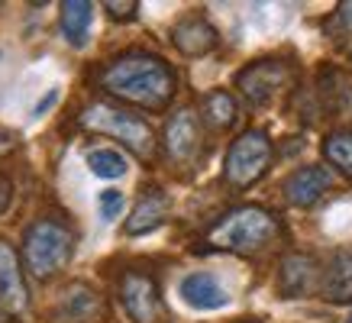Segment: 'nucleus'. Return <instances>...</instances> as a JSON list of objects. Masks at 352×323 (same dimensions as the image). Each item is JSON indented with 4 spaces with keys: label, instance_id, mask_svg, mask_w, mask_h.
Masks as SVG:
<instances>
[{
    "label": "nucleus",
    "instance_id": "23",
    "mask_svg": "<svg viewBox=\"0 0 352 323\" xmlns=\"http://www.w3.org/2000/svg\"><path fill=\"white\" fill-rule=\"evenodd\" d=\"M97 207H100V216H104V220H117L120 210L126 207V197L110 188V191H100V197H97Z\"/></svg>",
    "mask_w": 352,
    "mask_h": 323
},
{
    "label": "nucleus",
    "instance_id": "15",
    "mask_svg": "<svg viewBox=\"0 0 352 323\" xmlns=\"http://www.w3.org/2000/svg\"><path fill=\"white\" fill-rule=\"evenodd\" d=\"M317 285V262L304 252H291L281 258V271H278V291L285 298H304Z\"/></svg>",
    "mask_w": 352,
    "mask_h": 323
},
{
    "label": "nucleus",
    "instance_id": "20",
    "mask_svg": "<svg viewBox=\"0 0 352 323\" xmlns=\"http://www.w3.org/2000/svg\"><path fill=\"white\" fill-rule=\"evenodd\" d=\"M323 155L333 168L352 181V129H336L323 140Z\"/></svg>",
    "mask_w": 352,
    "mask_h": 323
},
{
    "label": "nucleus",
    "instance_id": "12",
    "mask_svg": "<svg viewBox=\"0 0 352 323\" xmlns=\"http://www.w3.org/2000/svg\"><path fill=\"white\" fill-rule=\"evenodd\" d=\"M165 216H168V194L162 191V188H146L126 216V233L129 236L152 233L155 226H162Z\"/></svg>",
    "mask_w": 352,
    "mask_h": 323
},
{
    "label": "nucleus",
    "instance_id": "3",
    "mask_svg": "<svg viewBox=\"0 0 352 323\" xmlns=\"http://www.w3.org/2000/svg\"><path fill=\"white\" fill-rule=\"evenodd\" d=\"M72 256H75V233L55 216L36 220L23 233V262L32 278L45 281L58 275L72 262Z\"/></svg>",
    "mask_w": 352,
    "mask_h": 323
},
{
    "label": "nucleus",
    "instance_id": "19",
    "mask_svg": "<svg viewBox=\"0 0 352 323\" xmlns=\"http://www.w3.org/2000/svg\"><path fill=\"white\" fill-rule=\"evenodd\" d=\"M91 20H94V3H87V0H65L62 3V32L78 49L87 43Z\"/></svg>",
    "mask_w": 352,
    "mask_h": 323
},
{
    "label": "nucleus",
    "instance_id": "24",
    "mask_svg": "<svg viewBox=\"0 0 352 323\" xmlns=\"http://www.w3.org/2000/svg\"><path fill=\"white\" fill-rule=\"evenodd\" d=\"M104 10H107L113 20H133V16H136V10H139V3H136V0H129V3L107 0V3H104Z\"/></svg>",
    "mask_w": 352,
    "mask_h": 323
},
{
    "label": "nucleus",
    "instance_id": "17",
    "mask_svg": "<svg viewBox=\"0 0 352 323\" xmlns=\"http://www.w3.org/2000/svg\"><path fill=\"white\" fill-rule=\"evenodd\" d=\"M320 294L333 304H349L352 301V246L340 249L330 258V265L323 271Z\"/></svg>",
    "mask_w": 352,
    "mask_h": 323
},
{
    "label": "nucleus",
    "instance_id": "13",
    "mask_svg": "<svg viewBox=\"0 0 352 323\" xmlns=\"http://www.w3.org/2000/svg\"><path fill=\"white\" fill-rule=\"evenodd\" d=\"M317 94H320L323 107L330 117L352 120V75L342 68H323L320 81H317Z\"/></svg>",
    "mask_w": 352,
    "mask_h": 323
},
{
    "label": "nucleus",
    "instance_id": "5",
    "mask_svg": "<svg viewBox=\"0 0 352 323\" xmlns=\"http://www.w3.org/2000/svg\"><path fill=\"white\" fill-rule=\"evenodd\" d=\"M272 159H275V149H272V140H268L262 129H245L243 136L230 146L223 159V178L230 188L236 191H245L256 181L265 178V172L272 168Z\"/></svg>",
    "mask_w": 352,
    "mask_h": 323
},
{
    "label": "nucleus",
    "instance_id": "9",
    "mask_svg": "<svg viewBox=\"0 0 352 323\" xmlns=\"http://www.w3.org/2000/svg\"><path fill=\"white\" fill-rule=\"evenodd\" d=\"M30 307V291L23 281V269H20V256L10 243L0 239V311L16 317Z\"/></svg>",
    "mask_w": 352,
    "mask_h": 323
},
{
    "label": "nucleus",
    "instance_id": "18",
    "mask_svg": "<svg viewBox=\"0 0 352 323\" xmlns=\"http://www.w3.org/2000/svg\"><path fill=\"white\" fill-rule=\"evenodd\" d=\"M239 120V107H236V97L230 91H210L201 104V123L210 126L214 133H223V129L236 126Z\"/></svg>",
    "mask_w": 352,
    "mask_h": 323
},
{
    "label": "nucleus",
    "instance_id": "25",
    "mask_svg": "<svg viewBox=\"0 0 352 323\" xmlns=\"http://www.w3.org/2000/svg\"><path fill=\"white\" fill-rule=\"evenodd\" d=\"M10 197H13V184H10V178H3L0 175V214L10 207Z\"/></svg>",
    "mask_w": 352,
    "mask_h": 323
},
{
    "label": "nucleus",
    "instance_id": "27",
    "mask_svg": "<svg viewBox=\"0 0 352 323\" xmlns=\"http://www.w3.org/2000/svg\"><path fill=\"white\" fill-rule=\"evenodd\" d=\"M349 323H352V317H349Z\"/></svg>",
    "mask_w": 352,
    "mask_h": 323
},
{
    "label": "nucleus",
    "instance_id": "26",
    "mask_svg": "<svg viewBox=\"0 0 352 323\" xmlns=\"http://www.w3.org/2000/svg\"><path fill=\"white\" fill-rule=\"evenodd\" d=\"M55 97H58V91H49V94H45L43 100H39V107H36V117H43V110H45V107H52Z\"/></svg>",
    "mask_w": 352,
    "mask_h": 323
},
{
    "label": "nucleus",
    "instance_id": "7",
    "mask_svg": "<svg viewBox=\"0 0 352 323\" xmlns=\"http://www.w3.org/2000/svg\"><path fill=\"white\" fill-rule=\"evenodd\" d=\"M162 146L168 155L171 165H194L201 159L204 149V136H201V120L194 110H178L171 113L162 133Z\"/></svg>",
    "mask_w": 352,
    "mask_h": 323
},
{
    "label": "nucleus",
    "instance_id": "10",
    "mask_svg": "<svg viewBox=\"0 0 352 323\" xmlns=\"http://www.w3.org/2000/svg\"><path fill=\"white\" fill-rule=\"evenodd\" d=\"M100 317H104V298L81 281L62 291V298L52 311L55 323H97Z\"/></svg>",
    "mask_w": 352,
    "mask_h": 323
},
{
    "label": "nucleus",
    "instance_id": "16",
    "mask_svg": "<svg viewBox=\"0 0 352 323\" xmlns=\"http://www.w3.org/2000/svg\"><path fill=\"white\" fill-rule=\"evenodd\" d=\"M182 298L194 311H220L230 304V294L223 291V285L207 271H194L182 281Z\"/></svg>",
    "mask_w": 352,
    "mask_h": 323
},
{
    "label": "nucleus",
    "instance_id": "21",
    "mask_svg": "<svg viewBox=\"0 0 352 323\" xmlns=\"http://www.w3.org/2000/svg\"><path fill=\"white\" fill-rule=\"evenodd\" d=\"M87 165L100 178H120V175H126V159L117 149H91L87 152Z\"/></svg>",
    "mask_w": 352,
    "mask_h": 323
},
{
    "label": "nucleus",
    "instance_id": "1",
    "mask_svg": "<svg viewBox=\"0 0 352 323\" xmlns=\"http://www.w3.org/2000/svg\"><path fill=\"white\" fill-rule=\"evenodd\" d=\"M100 87L110 97L142 110H162L178 91V78L165 58L149 52H126L100 68Z\"/></svg>",
    "mask_w": 352,
    "mask_h": 323
},
{
    "label": "nucleus",
    "instance_id": "6",
    "mask_svg": "<svg viewBox=\"0 0 352 323\" xmlns=\"http://www.w3.org/2000/svg\"><path fill=\"white\" fill-rule=\"evenodd\" d=\"M294 85V65L285 58H262V62L245 65L236 75L239 94L252 104V107H268L275 104L281 94H288Z\"/></svg>",
    "mask_w": 352,
    "mask_h": 323
},
{
    "label": "nucleus",
    "instance_id": "8",
    "mask_svg": "<svg viewBox=\"0 0 352 323\" xmlns=\"http://www.w3.org/2000/svg\"><path fill=\"white\" fill-rule=\"evenodd\" d=\"M120 301L126 307L133 323H155L162 313V294L159 285L146 271L129 269L120 275Z\"/></svg>",
    "mask_w": 352,
    "mask_h": 323
},
{
    "label": "nucleus",
    "instance_id": "11",
    "mask_svg": "<svg viewBox=\"0 0 352 323\" xmlns=\"http://www.w3.org/2000/svg\"><path fill=\"white\" fill-rule=\"evenodd\" d=\"M330 184H333V178L323 165H304V168L288 175L285 197H288V204H294V207H314L323 194L330 191Z\"/></svg>",
    "mask_w": 352,
    "mask_h": 323
},
{
    "label": "nucleus",
    "instance_id": "4",
    "mask_svg": "<svg viewBox=\"0 0 352 323\" xmlns=\"http://www.w3.org/2000/svg\"><path fill=\"white\" fill-rule=\"evenodd\" d=\"M81 126L94 129L100 136H113L120 146H126L136 159L152 162L159 152V140L146 120L126 107H113V104H91L81 113Z\"/></svg>",
    "mask_w": 352,
    "mask_h": 323
},
{
    "label": "nucleus",
    "instance_id": "2",
    "mask_svg": "<svg viewBox=\"0 0 352 323\" xmlns=\"http://www.w3.org/2000/svg\"><path fill=\"white\" fill-rule=\"evenodd\" d=\"M285 226L272 210L256 204L233 207L230 214H223L210 226L207 233V249L217 252H236V256H256L265 252L281 239Z\"/></svg>",
    "mask_w": 352,
    "mask_h": 323
},
{
    "label": "nucleus",
    "instance_id": "14",
    "mask_svg": "<svg viewBox=\"0 0 352 323\" xmlns=\"http://www.w3.org/2000/svg\"><path fill=\"white\" fill-rule=\"evenodd\" d=\"M171 43H175V49L182 55L197 58V55L214 52L217 43H220V36H217V30L204 20V16H188V20H182L171 30Z\"/></svg>",
    "mask_w": 352,
    "mask_h": 323
},
{
    "label": "nucleus",
    "instance_id": "22",
    "mask_svg": "<svg viewBox=\"0 0 352 323\" xmlns=\"http://www.w3.org/2000/svg\"><path fill=\"white\" fill-rule=\"evenodd\" d=\"M327 30H330V36L336 43H352V3H340L336 7V13L327 23Z\"/></svg>",
    "mask_w": 352,
    "mask_h": 323
}]
</instances>
